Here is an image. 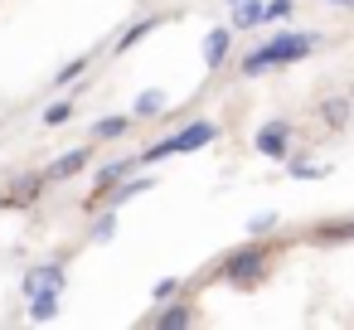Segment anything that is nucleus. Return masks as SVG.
Masks as SVG:
<instances>
[{"label": "nucleus", "mask_w": 354, "mask_h": 330, "mask_svg": "<svg viewBox=\"0 0 354 330\" xmlns=\"http://www.w3.org/2000/svg\"><path fill=\"white\" fill-rule=\"evenodd\" d=\"M262 262H267V248H238L228 262H223V277L233 286H252L262 277Z\"/></svg>", "instance_id": "nucleus-5"}, {"label": "nucleus", "mask_w": 354, "mask_h": 330, "mask_svg": "<svg viewBox=\"0 0 354 330\" xmlns=\"http://www.w3.org/2000/svg\"><path fill=\"white\" fill-rule=\"evenodd\" d=\"M73 117V102H54V107H44V127H64Z\"/></svg>", "instance_id": "nucleus-20"}, {"label": "nucleus", "mask_w": 354, "mask_h": 330, "mask_svg": "<svg viewBox=\"0 0 354 330\" xmlns=\"http://www.w3.org/2000/svg\"><path fill=\"white\" fill-rule=\"evenodd\" d=\"M214 141H218V127H214V122H189L185 131H175V136L146 146V151H141V165H156V161H165V156H189V151H204V146H214Z\"/></svg>", "instance_id": "nucleus-2"}, {"label": "nucleus", "mask_w": 354, "mask_h": 330, "mask_svg": "<svg viewBox=\"0 0 354 330\" xmlns=\"http://www.w3.org/2000/svg\"><path fill=\"white\" fill-rule=\"evenodd\" d=\"M44 282L64 286V267H59V262H39V267L25 272V291H35V286H44Z\"/></svg>", "instance_id": "nucleus-13"}, {"label": "nucleus", "mask_w": 354, "mask_h": 330, "mask_svg": "<svg viewBox=\"0 0 354 330\" xmlns=\"http://www.w3.org/2000/svg\"><path fill=\"white\" fill-rule=\"evenodd\" d=\"M349 102H354V93H349Z\"/></svg>", "instance_id": "nucleus-28"}, {"label": "nucleus", "mask_w": 354, "mask_h": 330, "mask_svg": "<svg viewBox=\"0 0 354 330\" xmlns=\"http://www.w3.org/2000/svg\"><path fill=\"white\" fill-rule=\"evenodd\" d=\"M156 25H160V15H146V20H136V25H127V30H122V35L112 39V49H117V54H127V49H131V44H136L141 35H151Z\"/></svg>", "instance_id": "nucleus-12"}, {"label": "nucleus", "mask_w": 354, "mask_h": 330, "mask_svg": "<svg viewBox=\"0 0 354 330\" xmlns=\"http://www.w3.org/2000/svg\"><path fill=\"white\" fill-rule=\"evenodd\" d=\"M39 185H44V175H30V180H15V190H6V194H0V204H6V209H20V204H30V199L39 194Z\"/></svg>", "instance_id": "nucleus-8"}, {"label": "nucleus", "mask_w": 354, "mask_h": 330, "mask_svg": "<svg viewBox=\"0 0 354 330\" xmlns=\"http://www.w3.org/2000/svg\"><path fill=\"white\" fill-rule=\"evenodd\" d=\"M175 291H180V282H175V277H165V282H156V291H151V296H156V301H170Z\"/></svg>", "instance_id": "nucleus-22"}, {"label": "nucleus", "mask_w": 354, "mask_h": 330, "mask_svg": "<svg viewBox=\"0 0 354 330\" xmlns=\"http://www.w3.org/2000/svg\"><path fill=\"white\" fill-rule=\"evenodd\" d=\"M228 6H238V0H228Z\"/></svg>", "instance_id": "nucleus-27"}, {"label": "nucleus", "mask_w": 354, "mask_h": 330, "mask_svg": "<svg viewBox=\"0 0 354 330\" xmlns=\"http://www.w3.org/2000/svg\"><path fill=\"white\" fill-rule=\"evenodd\" d=\"M117 238V209H107L93 228H88V243H112Z\"/></svg>", "instance_id": "nucleus-18"}, {"label": "nucleus", "mask_w": 354, "mask_h": 330, "mask_svg": "<svg viewBox=\"0 0 354 330\" xmlns=\"http://www.w3.org/2000/svg\"><path fill=\"white\" fill-rule=\"evenodd\" d=\"M325 238H354V223H344V228H325Z\"/></svg>", "instance_id": "nucleus-25"}, {"label": "nucleus", "mask_w": 354, "mask_h": 330, "mask_svg": "<svg viewBox=\"0 0 354 330\" xmlns=\"http://www.w3.org/2000/svg\"><path fill=\"white\" fill-rule=\"evenodd\" d=\"M320 117H325V127H344L349 122V98H325L320 102Z\"/></svg>", "instance_id": "nucleus-16"}, {"label": "nucleus", "mask_w": 354, "mask_h": 330, "mask_svg": "<svg viewBox=\"0 0 354 330\" xmlns=\"http://www.w3.org/2000/svg\"><path fill=\"white\" fill-rule=\"evenodd\" d=\"M131 122H136V117H102V122H93L88 141H117V136L131 131Z\"/></svg>", "instance_id": "nucleus-9"}, {"label": "nucleus", "mask_w": 354, "mask_h": 330, "mask_svg": "<svg viewBox=\"0 0 354 330\" xmlns=\"http://www.w3.org/2000/svg\"><path fill=\"white\" fill-rule=\"evenodd\" d=\"M93 156H97V141H83V146H73L68 156H59V161H49V165H44V185L73 180L78 170H88V165H93Z\"/></svg>", "instance_id": "nucleus-4"}, {"label": "nucleus", "mask_w": 354, "mask_h": 330, "mask_svg": "<svg viewBox=\"0 0 354 330\" xmlns=\"http://www.w3.org/2000/svg\"><path fill=\"white\" fill-rule=\"evenodd\" d=\"M248 228H252V233H272V228H277V214H257Z\"/></svg>", "instance_id": "nucleus-23"}, {"label": "nucleus", "mask_w": 354, "mask_h": 330, "mask_svg": "<svg viewBox=\"0 0 354 330\" xmlns=\"http://www.w3.org/2000/svg\"><path fill=\"white\" fill-rule=\"evenodd\" d=\"M151 325H160V330H175V325H194V311H189L185 301H175V306H160V311L151 315Z\"/></svg>", "instance_id": "nucleus-11"}, {"label": "nucleus", "mask_w": 354, "mask_h": 330, "mask_svg": "<svg viewBox=\"0 0 354 330\" xmlns=\"http://www.w3.org/2000/svg\"><path fill=\"white\" fill-rule=\"evenodd\" d=\"M151 185H156V180H131V175H127V185H117V190H112L107 199H112V209H117V204H127V199H136V194H146Z\"/></svg>", "instance_id": "nucleus-17"}, {"label": "nucleus", "mask_w": 354, "mask_h": 330, "mask_svg": "<svg viewBox=\"0 0 354 330\" xmlns=\"http://www.w3.org/2000/svg\"><path fill=\"white\" fill-rule=\"evenodd\" d=\"M315 49H320L315 35H291V30H281V35H272L262 49H252V54L243 59V73L257 78V73H267V68H291V64L310 59Z\"/></svg>", "instance_id": "nucleus-1"}, {"label": "nucleus", "mask_w": 354, "mask_h": 330, "mask_svg": "<svg viewBox=\"0 0 354 330\" xmlns=\"http://www.w3.org/2000/svg\"><path fill=\"white\" fill-rule=\"evenodd\" d=\"M252 146H257L267 161H286V156H291V122H281V117L262 122L257 136H252Z\"/></svg>", "instance_id": "nucleus-3"}, {"label": "nucleus", "mask_w": 354, "mask_h": 330, "mask_svg": "<svg viewBox=\"0 0 354 330\" xmlns=\"http://www.w3.org/2000/svg\"><path fill=\"white\" fill-rule=\"evenodd\" d=\"M165 107H170V102H165V93H160V88H146V93L136 98V112H131V117H141V122H146V117H160Z\"/></svg>", "instance_id": "nucleus-15"}, {"label": "nucleus", "mask_w": 354, "mask_h": 330, "mask_svg": "<svg viewBox=\"0 0 354 330\" xmlns=\"http://www.w3.org/2000/svg\"><path fill=\"white\" fill-rule=\"evenodd\" d=\"M330 6H339V10H349V6H354V0H330Z\"/></svg>", "instance_id": "nucleus-26"}, {"label": "nucleus", "mask_w": 354, "mask_h": 330, "mask_svg": "<svg viewBox=\"0 0 354 330\" xmlns=\"http://www.w3.org/2000/svg\"><path fill=\"white\" fill-rule=\"evenodd\" d=\"M59 291H64V286H54V282L35 286V291H30V320H54V315H59Z\"/></svg>", "instance_id": "nucleus-7"}, {"label": "nucleus", "mask_w": 354, "mask_h": 330, "mask_svg": "<svg viewBox=\"0 0 354 330\" xmlns=\"http://www.w3.org/2000/svg\"><path fill=\"white\" fill-rule=\"evenodd\" d=\"M228 49H233V25L209 30V35H204V68H218V64L228 59Z\"/></svg>", "instance_id": "nucleus-6"}, {"label": "nucleus", "mask_w": 354, "mask_h": 330, "mask_svg": "<svg viewBox=\"0 0 354 330\" xmlns=\"http://www.w3.org/2000/svg\"><path fill=\"white\" fill-rule=\"evenodd\" d=\"M131 170H136V161H112V165H102V170H97V185H93V194L102 199V194H107L117 180H127Z\"/></svg>", "instance_id": "nucleus-10"}, {"label": "nucleus", "mask_w": 354, "mask_h": 330, "mask_svg": "<svg viewBox=\"0 0 354 330\" xmlns=\"http://www.w3.org/2000/svg\"><path fill=\"white\" fill-rule=\"evenodd\" d=\"M291 175H301V180H315V175H325V165H301V161H296V165H291Z\"/></svg>", "instance_id": "nucleus-24"}, {"label": "nucleus", "mask_w": 354, "mask_h": 330, "mask_svg": "<svg viewBox=\"0 0 354 330\" xmlns=\"http://www.w3.org/2000/svg\"><path fill=\"white\" fill-rule=\"evenodd\" d=\"M257 25H267L262 6H257V0H238V6H233V30H257Z\"/></svg>", "instance_id": "nucleus-14"}, {"label": "nucleus", "mask_w": 354, "mask_h": 330, "mask_svg": "<svg viewBox=\"0 0 354 330\" xmlns=\"http://www.w3.org/2000/svg\"><path fill=\"white\" fill-rule=\"evenodd\" d=\"M262 20H291V0H272V6H262Z\"/></svg>", "instance_id": "nucleus-21"}, {"label": "nucleus", "mask_w": 354, "mask_h": 330, "mask_svg": "<svg viewBox=\"0 0 354 330\" xmlns=\"http://www.w3.org/2000/svg\"><path fill=\"white\" fill-rule=\"evenodd\" d=\"M88 68H93V59H73V64H64V68L54 73V83H59V88H64V83H78Z\"/></svg>", "instance_id": "nucleus-19"}]
</instances>
